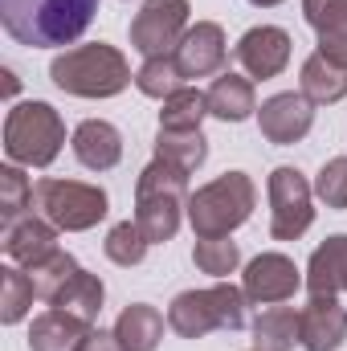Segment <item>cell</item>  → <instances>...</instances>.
I'll return each mask as SVG.
<instances>
[{
    "label": "cell",
    "mask_w": 347,
    "mask_h": 351,
    "mask_svg": "<svg viewBox=\"0 0 347 351\" xmlns=\"http://www.w3.org/2000/svg\"><path fill=\"white\" fill-rule=\"evenodd\" d=\"M115 335L127 351H156L164 339V315L147 302H131L115 319Z\"/></svg>",
    "instance_id": "obj_22"
},
{
    "label": "cell",
    "mask_w": 347,
    "mask_h": 351,
    "mask_svg": "<svg viewBox=\"0 0 347 351\" xmlns=\"http://www.w3.org/2000/svg\"><path fill=\"white\" fill-rule=\"evenodd\" d=\"M254 8H274V4H282V0H250Z\"/></svg>",
    "instance_id": "obj_36"
},
{
    "label": "cell",
    "mask_w": 347,
    "mask_h": 351,
    "mask_svg": "<svg viewBox=\"0 0 347 351\" xmlns=\"http://www.w3.org/2000/svg\"><path fill=\"white\" fill-rule=\"evenodd\" d=\"M204 98H208V114L221 119V123H246L258 110V94H254V82L246 74L213 78V86L204 90Z\"/></svg>",
    "instance_id": "obj_19"
},
{
    "label": "cell",
    "mask_w": 347,
    "mask_h": 351,
    "mask_svg": "<svg viewBox=\"0 0 347 351\" xmlns=\"http://www.w3.org/2000/svg\"><path fill=\"white\" fill-rule=\"evenodd\" d=\"M246 290L233 282H217L208 290H184L168 306V327L180 339H204L208 331H241L246 327Z\"/></svg>",
    "instance_id": "obj_5"
},
{
    "label": "cell",
    "mask_w": 347,
    "mask_h": 351,
    "mask_svg": "<svg viewBox=\"0 0 347 351\" xmlns=\"http://www.w3.org/2000/svg\"><path fill=\"white\" fill-rule=\"evenodd\" d=\"M58 233L62 229L49 225L45 217H21L12 229H4V254H8V262L33 269L58 254Z\"/></svg>",
    "instance_id": "obj_15"
},
{
    "label": "cell",
    "mask_w": 347,
    "mask_h": 351,
    "mask_svg": "<svg viewBox=\"0 0 347 351\" xmlns=\"http://www.w3.org/2000/svg\"><path fill=\"white\" fill-rule=\"evenodd\" d=\"M302 94L315 102V106H331V102H339L347 98V70L344 66H335V62H327L319 49L302 62Z\"/></svg>",
    "instance_id": "obj_23"
},
{
    "label": "cell",
    "mask_w": 347,
    "mask_h": 351,
    "mask_svg": "<svg viewBox=\"0 0 347 351\" xmlns=\"http://www.w3.org/2000/svg\"><path fill=\"white\" fill-rule=\"evenodd\" d=\"M98 0H0V25L16 45H74L90 29Z\"/></svg>",
    "instance_id": "obj_1"
},
{
    "label": "cell",
    "mask_w": 347,
    "mask_h": 351,
    "mask_svg": "<svg viewBox=\"0 0 347 351\" xmlns=\"http://www.w3.org/2000/svg\"><path fill=\"white\" fill-rule=\"evenodd\" d=\"M315 225V184L298 168H274L270 172V237L274 241H298Z\"/></svg>",
    "instance_id": "obj_8"
},
{
    "label": "cell",
    "mask_w": 347,
    "mask_h": 351,
    "mask_svg": "<svg viewBox=\"0 0 347 351\" xmlns=\"http://www.w3.org/2000/svg\"><path fill=\"white\" fill-rule=\"evenodd\" d=\"M229 45H225V29L217 21H196L188 25V33L176 45V62L184 70V78H208L225 66Z\"/></svg>",
    "instance_id": "obj_13"
},
{
    "label": "cell",
    "mask_w": 347,
    "mask_h": 351,
    "mask_svg": "<svg viewBox=\"0 0 347 351\" xmlns=\"http://www.w3.org/2000/svg\"><path fill=\"white\" fill-rule=\"evenodd\" d=\"M156 160H164V164L192 176L208 160V139L200 131H160L156 135Z\"/></svg>",
    "instance_id": "obj_25"
},
{
    "label": "cell",
    "mask_w": 347,
    "mask_h": 351,
    "mask_svg": "<svg viewBox=\"0 0 347 351\" xmlns=\"http://www.w3.org/2000/svg\"><path fill=\"white\" fill-rule=\"evenodd\" d=\"M347 339V306L335 294H311L302 306V348L307 351H339Z\"/></svg>",
    "instance_id": "obj_14"
},
{
    "label": "cell",
    "mask_w": 347,
    "mask_h": 351,
    "mask_svg": "<svg viewBox=\"0 0 347 351\" xmlns=\"http://www.w3.org/2000/svg\"><path fill=\"white\" fill-rule=\"evenodd\" d=\"M53 86L74 94V98H115L131 82V66L115 45H74L49 62Z\"/></svg>",
    "instance_id": "obj_2"
},
{
    "label": "cell",
    "mask_w": 347,
    "mask_h": 351,
    "mask_svg": "<svg viewBox=\"0 0 347 351\" xmlns=\"http://www.w3.org/2000/svg\"><path fill=\"white\" fill-rule=\"evenodd\" d=\"M237 66L246 70V78H278L290 62V33L278 25H254L241 33L237 41Z\"/></svg>",
    "instance_id": "obj_12"
},
{
    "label": "cell",
    "mask_w": 347,
    "mask_h": 351,
    "mask_svg": "<svg viewBox=\"0 0 347 351\" xmlns=\"http://www.w3.org/2000/svg\"><path fill=\"white\" fill-rule=\"evenodd\" d=\"M307 290L311 294H347V233L327 237L307 262Z\"/></svg>",
    "instance_id": "obj_18"
},
{
    "label": "cell",
    "mask_w": 347,
    "mask_h": 351,
    "mask_svg": "<svg viewBox=\"0 0 347 351\" xmlns=\"http://www.w3.org/2000/svg\"><path fill=\"white\" fill-rule=\"evenodd\" d=\"M135 86L139 94H147V98H168L176 90L184 86V70H180V62H176V53H164V58H143V66H139V74H135Z\"/></svg>",
    "instance_id": "obj_28"
},
{
    "label": "cell",
    "mask_w": 347,
    "mask_h": 351,
    "mask_svg": "<svg viewBox=\"0 0 347 351\" xmlns=\"http://www.w3.org/2000/svg\"><path fill=\"white\" fill-rule=\"evenodd\" d=\"M254 351H258V348H254Z\"/></svg>",
    "instance_id": "obj_37"
},
{
    "label": "cell",
    "mask_w": 347,
    "mask_h": 351,
    "mask_svg": "<svg viewBox=\"0 0 347 351\" xmlns=\"http://www.w3.org/2000/svg\"><path fill=\"white\" fill-rule=\"evenodd\" d=\"M29 204H33V184H29V176L21 172V164H4V168H0V221H4V229H12V225L25 217Z\"/></svg>",
    "instance_id": "obj_29"
},
{
    "label": "cell",
    "mask_w": 347,
    "mask_h": 351,
    "mask_svg": "<svg viewBox=\"0 0 347 351\" xmlns=\"http://www.w3.org/2000/svg\"><path fill=\"white\" fill-rule=\"evenodd\" d=\"M78 351H127V348L119 343V335H115V331H90Z\"/></svg>",
    "instance_id": "obj_34"
},
{
    "label": "cell",
    "mask_w": 347,
    "mask_h": 351,
    "mask_svg": "<svg viewBox=\"0 0 347 351\" xmlns=\"http://www.w3.org/2000/svg\"><path fill=\"white\" fill-rule=\"evenodd\" d=\"M302 282H307L302 269L290 262L286 254H258L254 262L246 265V274H241V290L258 306H274V302L294 298V290Z\"/></svg>",
    "instance_id": "obj_11"
},
{
    "label": "cell",
    "mask_w": 347,
    "mask_h": 351,
    "mask_svg": "<svg viewBox=\"0 0 347 351\" xmlns=\"http://www.w3.org/2000/svg\"><path fill=\"white\" fill-rule=\"evenodd\" d=\"M208 114V98L192 86H180L164 98L160 110V131H200V119Z\"/></svg>",
    "instance_id": "obj_26"
},
{
    "label": "cell",
    "mask_w": 347,
    "mask_h": 351,
    "mask_svg": "<svg viewBox=\"0 0 347 351\" xmlns=\"http://www.w3.org/2000/svg\"><path fill=\"white\" fill-rule=\"evenodd\" d=\"M188 172H180L164 160H152L135 180V221L152 245L172 241L180 217L188 213Z\"/></svg>",
    "instance_id": "obj_3"
},
{
    "label": "cell",
    "mask_w": 347,
    "mask_h": 351,
    "mask_svg": "<svg viewBox=\"0 0 347 351\" xmlns=\"http://www.w3.org/2000/svg\"><path fill=\"white\" fill-rule=\"evenodd\" d=\"M315 196L327 204V208H347V156L327 160L319 176H315Z\"/></svg>",
    "instance_id": "obj_33"
},
{
    "label": "cell",
    "mask_w": 347,
    "mask_h": 351,
    "mask_svg": "<svg viewBox=\"0 0 347 351\" xmlns=\"http://www.w3.org/2000/svg\"><path fill=\"white\" fill-rule=\"evenodd\" d=\"M102 298H106L102 278L78 269V274L62 286V294H58L49 306H58V311H66V315H74V319H82V323H94V319L102 315Z\"/></svg>",
    "instance_id": "obj_24"
},
{
    "label": "cell",
    "mask_w": 347,
    "mask_h": 351,
    "mask_svg": "<svg viewBox=\"0 0 347 351\" xmlns=\"http://www.w3.org/2000/svg\"><path fill=\"white\" fill-rule=\"evenodd\" d=\"M302 16L319 33V53L347 70V0H302Z\"/></svg>",
    "instance_id": "obj_17"
},
{
    "label": "cell",
    "mask_w": 347,
    "mask_h": 351,
    "mask_svg": "<svg viewBox=\"0 0 347 351\" xmlns=\"http://www.w3.org/2000/svg\"><path fill=\"white\" fill-rule=\"evenodd\" d=\"M102 250H106V258L115 265H139L147 258V250H152V241L143 237V229H139V221H119L110 233H106V241H102Z\"/></svg>",
    "instance_id": "obj_30"
},
{
    "label": "cell",
    "mask_w": 347,
    "mask_h": 351,
    "mask_svg": "<svg viewBox=\"0 0 347 351\" xmlns=\"http://www.w3.org/2000/svg\"><path fill=\"white\" fill-rule=\"evenodd\" d=\"M188 0H143L131 21V49L143 58L176 53L180 37L188 33Z\"/></svg>",
    "instance_id": "obj_9"
},
{
    "label": "cell",
    "mask_w": 347,
    "mask_h": 351,
    "mask_svg": "<svg viewBox=\"0 0 347 351\" xmlns=\"http://www.w3.org/2000/svg\"><path fill=\"white\" fill-rule=\"evenodd\" d=\"M258 127H261V135H265L270 143L290 147V143H298V139L311 135V127H315V102H311L302 90L274 94V98L261 102Z\"/></svg>",
    "instance_id": "obj_10"
},
{
    "label": "cell",
    "mask_w": 347,
    "mask_h": 351,
    "mask_svg": "<svg viewBox=\"0 0 347 351\" xmlns=\"http://www.w3.org/2000/svg\"><path fill=\"white\" fill-rule=\"evenodd\" d=\"M66 123L49 102H16L4 119V156L25 168H49L62 156Z\"/></svg>",
    "instance_id": "obj_6"
},
{
    "label": "cell",
    "mask_w": 347,
    "mask_h": 351,
    "mask_svg": "<svg viewBox=\"0 0 347 351\" xmlns=\"http://www.w3.org/2000/svg\"><path fill=\"white\" fill-rule=\"evenodd\" d=\"M33 298H37L33 278H29L25 269H16V265H4V269H0V323H4V327L21 323V319L29 315Z\"/></svg>",
    "instance_id": "obj_27"
},
{
    "label": "cell",
    "mask_w": 347,
    "mask_h": 351,
    "mask_svg": "<svg viewBox=\"0 0 347 351\" xmlns=\"http://www.w3.org/2000/svg\"><path fill=\"white\" fill-rule=\"evenodd\" d=\"M78 269H82V265L74 262L66 250H58L49 262L33 265V269H29V278H33V290H37V298H41V302H53V298L62 294V286H66V282H70Z\"/></svg>",
    "instance_id": "obj_32"
},
{
    "label": "cell",
    "mask_w": 347,
    "mask_h": 351,
    "mask_svg": "<svg viewBox=\"0 0 347 351\" xmlns=\"http://www.w3.org/2000/svg\"><path fill=\"white\" fill-rule=\"evenodd\" d=\"M70 147H74V160H78L82 168H90V172H110V168L123 160V135H119V127L106 123V119H86V123H78Z\"/></svg>",
    "instance_id": "obj_16"
},
{
    "label": "cell",
    "mask_w": 347,
    "mask_h": 351,
    "mask_svg": "<svg viewBox=\"0 0 347 351\" xmlns=\"http://www.w3.org/2000/svg\"><path fill=\"white\" fill-rule=\"evenodd\" d=\"M33 204L62 233H86V229H94L110 213V200H106V192L98 184L53 180V176H45V180L33 184Z\"/></svg>",
    "instance_id": "obj_7"
},
{
    "label": "cell",
    "mask_w": 347,
    "mask_h": 351,
    "mask_svg": "<svg viewBox=\"0 0 347 351\" xmlns=\"http://www.w3.org/2000/svg\"><path fill=\"white\" fill-rule=\"evenodd\" d=\"M90 335V323L66 315V311H45L29 327V351H78L82 339Z\"/></svg>",
    "instance_id": "obj_20"
},
{
    "label": "cell",
    "mask_w": 347,
    "mask_h": 351,
    "mask_svg": "<svg viewBox=\"0 0 347 351\" xmlns=\"http://www.w3.org/2000/svg\"><path fill=\"white\" fill-rule=\"evenodd\" d=\"M302 343V311L270 306L254 319V348L258 351H294Z\"/></svg>",
    "instance_id": "obj_21"
},
{
    "label": "cell",
    "mask_w": 347,
    "mask_h": 351,
    "mask_svg": "<svg viewBox=\"0 0 347 351\" xmlns=\"http://www.w3.org/2000/svg\"><path fill=\"white\" fill-rule=\"evenodd\" d=\"M0 78H4V94L12 98V94H16V74H12V70L4 66V70H0Z\"/></svg>",
    "instance_id": "obj_35"
},
{
    "label": "cell",
    "mask_w": 347,
    "mask_h": 351,
    "mask_svg": "<svg viewBox=\"0 0 347 351\" xmlns=\"http://www.w3.org/2000/svg\"><path fill=\"white\" fill-rule=\"evenodd\" d=\"M192 262H196L200 274L229 278V274L241 265V250H237V241H229V237H200V241L192 245Z\"/></svg>",
    "instance_id": "obj_31"
},
{
    "label": "cell",
    "mask_w": 347,
    "mask_h": 351,
    "mask_svg": "<svg viewBox=\"0 0 347 351\" xmlns=\"http://www.w3.org/2000/svg\"><path fill=\"white\" fill-rule=\"evenodd\" d=\"M258 188L246 172H225L188 196V225L196 237H229L254 217Z\"/></svg>",
    "instance_id": "obj_4"
}]
</instances>
